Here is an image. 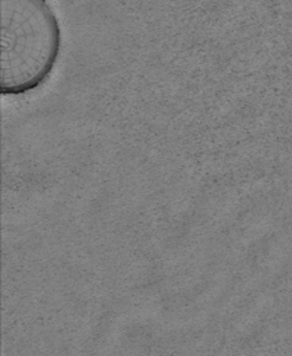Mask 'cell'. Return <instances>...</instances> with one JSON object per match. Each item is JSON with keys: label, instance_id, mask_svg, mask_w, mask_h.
I'll return each instance as SVG.
<instances>
[{"label": "cell", "instance_id": "1", "mask_svg": "<svg viewBox=\"0 0 292 356\" xmlns=\"http://www.w3.org/2000/svg\"><path fill=\"white\" fill-rule=\"evenodd\" d=\"M0 93L21 97L40 90L63 51V28L49 0H1Z\"/></svg>", "mask_w": 292, "mask_h": 356}]
</instances>
